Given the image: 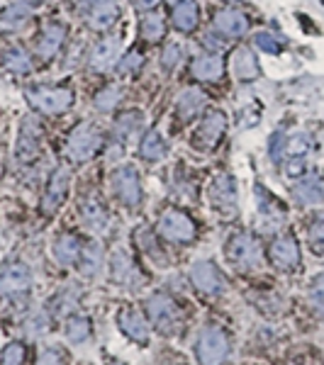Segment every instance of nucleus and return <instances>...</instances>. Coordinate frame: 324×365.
I'll use <instances>...</instances> for the list:
<instances>
[{
    "instance_id": "nucleus-1",
    "label": "nucleus",
    "mask_w": 324,
    "mask_h": 365,
    "mask_svg": "<svg viewBox=\"0 0 324 365\" xmlns=\"http://www.w3.org/2000/svg\"><path fill=\"white\" fill-rule=\"evenodd\" d=\"M25 98L42 115H61L74 105V91L64 86H32L25 91Z\"/></svg>"
},
{
    "instance_id": "nucleus-2",
    "label": "nucleus",
    "mask_w": 324,
    "mask_h": 365,
    "mask_svg": "<svg viewBox=\"0 0 324 365\" xmlns=\"http://www.w3.org/2000/svg\"><path fill=\"white\" fill-rule=\"evenodd\" d=\"M100 144H103L100 129L96 125H91V122H81L76 129H71V134L66 139V154L71 161L83 163V161H91V158L98 154Z\"/></svg>"
},
{
    "instance_id": "nucleus-3",
    "label": "nucleus",
    "mask_w": 324,
    "mask_h": 365,
    "mask_svg": "<svg viewBox=\"0 0 324 365\" xmlns=\"http://www.w3.org/2000/svg\"><path fill=\"white\" fill-rule=\"evenodd\" d=\"M39 146H42V125H39L37 117L27 115L20 122L17 129V141H15V161L17 163H32L39 154Z\"/></svg>"
},
{
    "instance_id": "nucleus-4",
    "label": "nucleus",
    "mask_w": 324,
    "mask_h": 365,
    "mask_svg": "<svg viewBox=\"0 0 324 365\" xmlns=\"http://www.w3.org/2000/svg\"><path fill=\"white\" fill-rule=\"evenodd\" d=\"M229 339L220 327H205L198 336V361L203 365H220L227 358Z\"/></svg>"
},
{
    "instance_id": "nucleus-5",
    "label": "nucleus",
    "mask_w": 324,
    "mask_h": 365,
    "mask_svg": "<svg viewBox=\"0 0 324 365\" xmlns=\"http://www.w3.org/2000/svg\"><path fill=\"white\" fill-rule=\"evenodd\" d=\"M158 234L168 241H176V244H188V241L196 239V222L186 212L171 207L158 220Z\"/></svg>"
},
{
    "instance_id": "nucleus-6",
    "label": "nucleus",
    "mask_w": 324,
    "mask_h": 365,
    "mask_svg": "<svg viewBox=\"0 0 324 365\" xmlns=\"http://www.w3.org/2000/svg\"><path fill=\"white\" fill-rule=\"evenodd\" d=\"M66 42V27L56 20L44 22L34 34V54L39 61H51Z\"/></svg>"
},
{
    "instance_id": "nucleus-7",
    "label": "nucleus",
    "mask_w": 324,
    "mask_h": 365,
    "mask_svg": "<svg viewBox=\"0 0 324 365\" xmlns=\"http://www.w3.org/2000/svg\"><path fill=\"white\" fill-rule=\"evenodd\" d=\"M227 261L237 268H256L261 263V249H258L256 239L249 234H237L229 244L225 246Z\"/></svg>"
},
{
    "instance_id": "nucleus-8",
    "label": "nucleus",
    "mask_w": 324,
    "mask_h": 365,
    "mask_svg": "<svg viewBox=\"0 0 324 365\" xmlns=\"http://www.w3.org/2000/svg\"><path fill=\"white\" fill-rule=\"evenodd\" d=\"M113 192L120 202L137 207L141 202V180L134 166H120L113 173Z\"/></svg>"
},
{
    "instance_id": "nucleus-9",
    "label": "nucleus",
    "mask_w": 324,
    "mask_h": 365,
    "mask_svg": "<svg viewBox=\"0 0 324 365\" xmlns=\"http://www.w3.org/2000/svg\"><path fill=\"white\" fill-rule=\"evenodd\" d=\"M210 205L222 215H237V182L232 175L220 173L210 182Z\"/></svg>"
},
{
    "instance_id": "nucleus-10",
    "label": "nucleus",
    "mask_w": 324,
    "mask_h": 365,
    "mask_svg": "<svg viewBox=\"0 0 324 365\" xmlns=\"http://www.w3.org/2000/svg\"><path fill=\"white\" fill-rule=\"evenodd\" d=\"M225 132H227V115L220 113V110H210V113L203 117V122H200V127L193 139H196V146L210 151L220 144V139L225 137Z\"/></svg>"
},
{
    "instance_id": "nucleus-11",
    "label": "nucleus",
    "mask_w": 324,
    "mask_h": 365,
    "mask_svg": "<svg viewBox=\"0 0 324 365\" xmlns=\"http://www.w3.org/2000/svg\"><path fill=\"white\" fill-rule=\"evenodd\" d=\"M69 185H71V170L69 168H56L51 173L49 182H46L44 190V200H42V210L46 215L56 212L64 205V200L69 195Z\"/></svg>"
},
{
    "instance_id": "nucleus-12",
    "label": "nucleus",
    "mask_w": 324,
    "mask_h": 365,
    "mask_svg": "<svg viewBox=\"0 0 324 365\" xmlns=\"http://www.w3.org/2000/svg\"><path fill=\"white\" fill-rule=\"evenodd\" d=\"M191 76L200 83H220L225 76V61L220 58L217 51H208L193 58L191 63Z\"/></svg>"
},
{
    "instance_id": "nucleus-13",
    "label": "nucleus",
    "mask_w": 324,
    "mask_h": 365,
    "mask_svg": "<svg viewBox=\"0 0 324 365\" xmlns=\"http://www.w3.org/2000/svg\"><path fill=\"white\" fill-rule=\"evenodd\" d=\"M191 282L205 295H220L225 290V280H222L220 270L210 261H200L191 268Z\"/></svg>"
},
{
    "instance_id": "nucleus-14",
    "label": "nucleus",
    "mask_w": 324,
    "mask_h": 365,
    "mask_svg": "<svg viewBox=\"0 0 324 365\" xmlns=\"http://www.w3.org/2000/svg\"><path fill=\"white\" fill-rule=\"evenodd\" d=\"M146 309H149L151 322H154L156 329H161V331H173L176 322H178V309H176L173 299H171L168 295L158 292V295L149 297Z\"/></svg>"
},
{
    "instance_id": "nucleus-15",
    "label": "nucleus",
    "mask_w": 324,
    "mask_h": 365,
    "mask_svg": "<svg viewBox=\"0 0 324 365\" xmlns=\"http://www.w3.org/2000/svg\"><path fill=\"white\" fill-rule=\"evenodd\" d=\"M268 256L273 261V266H278L280 270H293L300 263V246L290 234L288 237H278L270 241Z\"/></svg>"
},
{
    "instance_id": "nucleus-16",
    "label": "nucleus",
    "mask_w": 324,
    "mask_h": 365,
    "mask_svg": "<svg viewBox=\"0 0 324 365\" xmlns=\"http://www.w3.org/2000/svg\"><path fill=\"white\" fill-rule=\"evenodd\" d=\"M232 73L234 78L241 83H251L261 76V66H258V58L249 46H237L232 51Z\"/></svg>"
},
{
    "instance_id": "nucleus-17",
    "label": "nucleus",
    "mask_w": 324,
    "mask_h": 365,
    "mask_svg": "<svg viewBox=\"0 0 324 365\" xmlns=\"http://www.w3.org/2000/svg\"><path fill=\"white\" fill-rule=\"evenodd\" d=\"M117 56H120V39L117 37H105L91 49V56H88V66L91 71H108L110 66H115Z\"/></svg>"
},
{
    "instance_id": "nucleus-18",
    "label": "nucleus",
    "mask_w": 324,
    "mask_h": 365,
    "mask_svg": "<svg viewBox=\"0 0 324 365\" xmlns=\"http://www.w3.org/2000/svg\"><path fill=\"white\" fill-rule=\"evenodd\" d=\"M120 17V5L117 0H108V3H96V5H86V20L88 27L98 29V32H105L117 22Z\"/></svg>"
},
{
    "instance_id": "nucleus-19",
    "label": "nucleus",
    "mask_w": 324,
    "mask_h": 365,
    "mask_svg": "<svg viewBox=\"0 0 324 365\" xmlns=\"http://www.w3.org/2000/svg\"><path fill=\"white\" fill-rule=\"evenodd\" d=\"M29 270L25 263H5L3 268H0V290L8 292V295H15V292H22L29 287Z\"/></svg>"
},
{
    "instance_id": "nucleus-20",
    "label": "nucleus",
    "mask_w": 324,
    "mask_h": 365,
    "mask_svg": "<svg viewBox=\"0 0 324 365\" xmlns=\"http://www.w3.org/2000/svg\"><path fill=\"white\" fill-rule=\"evenodd\" d=\"M212 25L220 34H225V37H241V34L249 29V22H246V15L239 13L237 8H225L220 10V13H215L212 17Z\"/></svg>"
},
{
    "instance_id": "nucleus-21",
    "label": "nucleus",
    "mask_w": 324,
    "mask_h": 365,
    "mask_svg": "<svg viewBox=\"0 0 324 365\" xmlns=\"http://www.w3.org/2000/svg\"><path fill=\"white\" fill-rule=\"evenodd\" d=\"M205 103H208V96H205L203 91H198V88H188V91L181 93L178 100H176V115H178L183 122H191L203 113Z\"/></svg>"
},
{
    "instance_id": "nucleus-22",
    "label": "nucleus",
    "mask_w": 324,
    "mask_h": 365,
    "mask_svg": "<svg viewBox=\"0 0 324 365\" xmlns=\"http://www.w3.org/2000/svg\"><path fill=\"white\" fill-rule=\"evenodd\" d=\"M34 3H37V0H13V3L0 13V27H5V29L25 27V22L32 17Z\"/></svg>"
},
{
    "instance_id": "nucleus-23",
    "label": "nucleus",
    "mask_w": 324,
    "mask_h": 365,
    "mask_svg": "<svg viewBox=\"0 0 324 365\" xmlns=\"http://www.w3.org/2000/svg\"><path fill=\"white\" fill-rule=\"evenodd\" d=\"M171 20H173V27L178 32H193L198 27V20H200V10H198V3L196 0H181L171 8Z\"/></svg>"
},
{
    "instance_id": "nucleus-24",
    "label": "nucleus",
    "mask_w": 324,
    "mask_h": 365,
    "mask_svg": "<svg viewBox=\"0 0 324 365\" xmlns=\"http://www.w3.org/2000/svg\"><path fill=\"white\" fill-rule=\"evenodd\" d=\"M293 197L298 200L300 205H317L324 202V185L317 175H305L303 180L293 187Z\"/></svg>"
},
{
    "instance_id": "nucleus-25",
    "label": "nucleus",
    "mask_w": 324,
    "mask_h": 365,
    "mask_svg": "<svg viewBox=\"0 0 324 365\" xmlns=\"http://www.w3.org/2000/svg\"><path fill=\"white\" fill-rule=\"evenodd\" d=\"M166 154H168L166 141L158 134V129H149L139 144V156L144 158V161H163Z\"/></svg>"
},
{
    "instance_id": "nucleus-26",
    "label": "nucleus",
    "mask_w": 324,
    "mask_h": 365,
    "mask_svg": "<svg viewBox=\"0 0 324 365\" xmlns=\"http://www.w3.org/2000/svg\"><path fill=\"white\" fill-rule=\"evenodd\" d=\"M256 205L263 220H278V222L285 220V207L275 200V195H270L261 182H256Z\"/></svg>"
},
{
    "instance_id": "nucleus-27",
    "label": "nucleus",
    "mask_w": 324,
    "mask_h": 365,
    "mask_svg": "<svg viewBox=\"0 0 324 365\" xmlns=\"http://www.w3.org/2000/svg\"><path fill=\"white\" fill-rule=\"evenodd\" d=\"M54 258L64 266H71L81 258V244L74 234H64L54 241Z\"/></svg>"
},
{
    "instance_id": "nucleus-28",
    "label": "nucleus",
    "mask_w": 324,
    "mask_h": 365,
    "mask_svg": "<svg viewBox=\"0 0 324 365\" xmlns=\"http://www.w3.org/2000/svg\"><path fill=\"white\" fill-rule=\"evenodd\" d=\"M141 122H144V117H141V113H125V115H120V120L115 122V139L117 141H129V139H134L139 134V129H141Z\"/></svg>"
},
{
    "instance_id": "nucleus-29",
    "label": "nucleus",
    "mask_w": 324,
    "mask_h": 365,
    "mask_svg": "<svg viewBox=\"0 0 324 365\" xmlns=\"http://www.w3.org/2000/svg\"><path fill=\"white\" fill-rule=\"evenodd\" d=\"M120 327H122V331L127 334V336H132L134 341H139V344H146V324L144 319L137 314V312H132V309H125L120 314Z\"/></svg>"
},
{
    "instance_id": "nucleus-30",
    "label": "nucleus",
    "mask_w": 324,
    "mask_h": 365,
    "mask_svg": "<svg viewBox=\"0 0 324 365\" xmlns=\"http://www.w3.org/2000/svg\"><path fill=\"white\" fill-rule=\"evenodd\" d=\"M122 96H125V91H122V86H115V83H110V86H105V88H100V91L93 96V105L100 110V113H110V110H115L117 105H120V100Z\"/></svg>"
},
{
    "instance_id": "nucleus-31",
    "label": "nucleus",
    "mask_w": 324,
    "mask_h": 365,
    "mask_svg": "<svg viewBox=\"0 0 324 365\" xmlns=\"http://www.w3.org/2000/svg\"><path fill=\"white\" fill-rule=\"evenodd\" d=\"M5 66H8L13 73L17 76H27L29 71H32V58L22 46H13V49H8V54H5Z\"/></svg>"
},
{
    "instance_id": "nucleus-32",
    "label": "nucleus",
    "mask_w": 324,
    "mask_h": 365,
    "mask_svg": "<svg viewBox=\"0 0 324 365\" xmlns=\"http://www.w3.org/2000/svg\"><path fill=\"white\" fill-rule=\"evenodd\" d=\"M139 34L144 42H161V39L166 37V22L158 15H146L144 20H141Z\"/></svg>"
},
{
    "instance_id": "nucleus-33",
    "label": "nucleus",
    "mask_w": 324,
    "mask_h": 365,
    "mask_svg": "<svg viewBox=\"0 0 324 365\" xmlns=\"http://www.w3.org/2000/svg\"><path fill=\"white\" fill-rule=\"evenodd\" d=\"M81 215H83V222L91 229H103L105 222H108V215H105L103 205H100L96 197L86 200L83 207H81Z\"/></svg>"
},
{
    "instance_id": "nucleus-34",
    "label": "nucleus",
    "mask_w": 324,
    "mask_h": 365,
    "mask_svg": "<svg viewBox=\"0 0 324 365\" xmlns=\"http://www.w3.org/2000/svg\"><path fill=\"white\" fill-rule=\"evenodd\" d=\"M100 261H103V251H100V246L96 241H91V244L81 251V258H79L81 270H83L86 275H96L100 268Z\"/></svg>"
},
{
    "instance_id": "nucleus-35",
    "label": "nucleus",
    "mask_w": 324,
    "mask_h": 365,
    "mask_svg": "<svg viewBox=\"0 0 324 365\" xmlns=\"http://www.w3.org/2000/svg\"><path fill=\"white\" fill-rule=\"evenodd\" d=\"M134 273H137V268H134L132 258H129L127 253H117L113 258V278L117 282H132Z\"/></svg>"
},
{
    "instance_id": "nucleus-36",
    "label": "nucleus",
    "mask_w": 324,
    "mask_h": 365,
    "mask_svg": "<svg viewBox=\"0 0 324 365\" xmlns=\"http://www.w3.org/2000/svg\"><path fill=\"white\" fill-rule=\"evenodd\" d=\"M181 61H183V46L178 42H168L161 51V66L166 71H173Z\"/></svg>"
},
{
    "instance_id": "nucleus-37",
    "label": "nucleus",
    "mask_w": 324,
    "mask_h": 365,
    "mask_svg": "<svg viewBox=\"0 0 324 365\" xmlns=\"http://www.w3.org/2000/svg\"><path fill=\"white\" fill-rule=\"evenodd\" d=\"M312 149V137L310 134H295V137L288 139L285 144V156H305Z\"/></svg>"
},
{
    "instance_id": "nucleus-38",
    "label": "nucleus",
    "mask_w": 324,
    "mask_h": 365,
    "mask_svg": "<svg viewBox=\"0 0 324 365\" xmlns=\"http://www.w3.org/2000/svg\"><path fill=\"white\" fill-rule=\"evenodd\" d=\"M141 66H144V56H141L139 51L132 49V51H127V54L120 58L117 71H120V73H125V76H134Z\"/></svg>"
},
{
    "instance_id": "nucleus-39",
    "label": "nucleus",
    "mask_w": 324,
    "mask_h": 365,
    "mask_svg": "<svg viewBox=\"0 0 324 365\" xmlns=\"http://www.w3.org/2000/svg\"><path fill=\"white\" fill-rule=\"evenodd\" d=\"M308 237H310V246L315 253H320V256H324V217H320V220H315L308 229Z\"/></svg>"
},
{
    "instance_id": "nucleus-40",
    "label": "nucleus",
    "mask_w": 324,
    "mask_h": 365,
    "mask_svg": "<svg viewBox=\"0 0 324 365\" xmlns=\"http://www.w3.org/2000/svg\"><path fill=\"white\" fill-rule=\"evenodd\" d=\"M254 44L258 46V49L266 51V54H280V49H283L280 39L275 37V34H270V32H256L254 34Z\"/></svg>"
},
{
    "instance_id": "nucleus-41",
    "label": "nucleus",
    "mask_w": 324,
    "mask_h": 365,
    "mask_svg": "<svg viewBox=\"0 0 324 365\" xmlns=\"http://www.w3.org/2000/svg\"><path fill=\"white\" fill-rule=\"evenodd\" d=\"M88 334H91V322L83 319V317H74V319L69 322V339L71 341L81 344V341L88 339Z\"/></svg>"
},
{
    "instance_id": "nucleus-42",
    "label": "nucleus",
    "mask_w": 324,
    "mask_h": 365,
    "mask_svg": "<svg viewBox=\"0 0 324 365\" xmlns=\"http://www.w3.org/2000/svg\"><path fill=\"white\" fill-rule=\"evenodd\" d=\"M22 358H25V349H22L20 344H10L8 349L3 351L0 365H22Z\"/></svg>"
},
{
    "instance_id": "nucleus-43",
    "label": "nucleus",
    "mask_w": 324,
    "mask_h": 365,
    "mask_svg": "<svg viewBox=\"0 0 324 365\" xmlns=\"http://www.w3.org/2000/svg\"><path fill=\"white\" fill-rule=\"evenodd\" d=\"M285 175L288 178H300L305 173V156H285Z\"/></svg>"
},
{
    "instance_id": "nucleus-44",
    "label": "nucleus",
    "mask_w": 324,
    "mask_h": 365,
    "mask_svg": "<svg viewBox=\"0 0 324 365\" xmlns=\"http://www.w3.org/2000/svg\"><path fill=\"white\" fill-rule=\"evenodd\" d=\"M285 144H288V139L283 137V132H275L273 137H270V141H268V154H270V158H273L275 163H278L280 158H283V151H285Z\"/></svg>"
},
{
    "instance_id": "nucleus-45",
    "label": "nucleus",
    "mask_w": 324,
    "mask_h": 365,
    "mask_svg": "<svg viewBox=\"0 0 324 365\" xmlns=\"http://www.w3.org/2000/svg\"><path fill=\"white\" fill-rule=\"evenodd\" d=\"M310 299H312V304H315L317 309H322V312H324V273H322L315 282H312V287H310Z\"/></svg>"
},
{
    "instance_id": "nucleus-46",
    "label": "nucleus",
    "mask_w": 324,
    "mask_h": 365,
    "mask_svg": "<svg viewBox=\"0 0 324 365\" xmlns=\"http://www.w3.org/2000/svg\"><path fill=\"white\" fill-rule=\"evenodd\" d=\"M37 365H61V358H59L56 351H44L42 356L37 358Z\"/></svg>"
},
{
    "instance_id": "nucleus-47",
    "label": "nucleus",
    "mask_w": 324,
    "mask_h": 365,
    "mask_svg": "<svg viewBox=\"0 0 324 365\" xmlns=\"http://www.w3.org/2000/svg\"><path fill=\"white\" fill-rule=\"evenodd\" d=\"M161 0H132V5L139 10V13H151Z\"/></svg>"
},
{
    "instance_id": "nucleus-48",
    "label": "nucleus",
    "mask_w": 324,
    "mask_h": 365,
    "mask_svg": "<svg viewBox=\"0 0 324 365\" xmlns=\"http://www.w3.org/2000/svg\"><path fill=\"white\" fill-rule=\"evenodd\" d=\"M86 5H96V3H108V0H83Z\"/></svg>"
},
{
    "instance_id": "nucleus-49",
    "label": "nucleus",
    "mask_w": 324,
    "mask_h": 365,
    "mask_svg": "<svg viewBox=\"0 0 324 365\" xmlns=\"http://www.w3.org/2000/svg\"><path fill=\"white\" fill-rule=\"evenodd\" d=\"M222 3H239V0H222Z\"/></svg>"
},
{
    "instance_id": "nucleus-50",
    "label": "nucleus",
    "mask_w": 324,
    "mask_h": 365,
    "mask_svg": "<svg viewBox=\"0 0 324 365\" xmlns=\"http://www.w3.org/2000/svg\"><path fill=\"white\" fill-rule=\"evenodd\" d=\"M168 3H171V5H176V3H181V0H168Z\"/></svg>"
},
{
    "instance_id": "nucleus-51",
    "label": "nucleus",
    "mask_w": 324,
    "mask_h": 365,
    "mask_svg": "<svg viewBox=\"0 0 324 365\" xmlns=\"http://www.w3.org/2000/svg\"><path fill=\"white\" fill-rule=\"evenodd\" d=\"M113 365H122V363H113Z\"/></svg>"
},
{
    "instance_id": "nucleus-52",
    "label": "nucleus",
    "mask_w": 324,
    "mask_h": 365,
    "mask_svg": "<svg viewBox=\"0 0 324 365\" xmlns=\"http://www.w3.org/2000/svg\"><path fill=\"white\" fill-rule=\"evenodd\" d=\"M322 3H324V0H322Z\"/></svg>"
}]
</instances>
